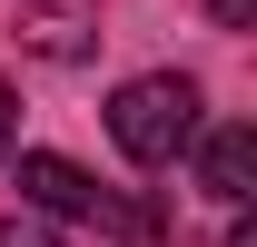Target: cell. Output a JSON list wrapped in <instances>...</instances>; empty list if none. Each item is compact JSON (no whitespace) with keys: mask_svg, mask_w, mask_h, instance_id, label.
Here are the masks:
<instances>
[{"mask_svg":"<svg viewBox=\"0 0 257 247\" xmlns=\"http://www.w3.org/2000/svg\"><path fill=\"white\" fill-rule=\"evenodd\" d=\"M109 139H119L128 168H178L198 149V79L178 69H149V79H128L109 99Z\"/></svg>","mask_w":257,"mask_h":247,"instance_id":"6da1fadb","label":"cell"},{"mask_svg":"<svg viewBox=\"0 0 257 247\" xmlns=\"http://www.w3.org/2000/svg\"><path fill=\"white\" fill-rule=\"evenodd\" d=\"M20 198L40 217H99V178L60 149H20Z\"/></svg>","mask_w":257,"mask_h":247,"instance_id":"7a4b0ae2","label":"cell"},{"mask_svg":"<svg viewBox=\"0 0 257 247\" xmlns=\"http://www.w3.org/2000/svg\"><path fill=\"white\" fill-rule=\"evenodd\" d=\"M198 178H208V198H218V208H247V198H257V129H208Z\"/></svg>","mask_w":257,"mask_h":247,"instance_id":"3957f363","label":"cell"},{"mask_svg":"<svg viewBox=\"0 0 257 247\" xmlns=\"http://www.w3.org/2000/svg\"><path fill=\"white\" fill-rule=\"evenodd\" d=\"M20 40H30L40 60H89L99 10H89V0H40V10H20Z\"/></svg>","mask_w":257,"mask_h":247,"instance_id":"277c9868","label":"cell"},{"mask_svg":"<svg viewBox=\"0 0 257 247\" xmlns=\"http://www.w3.org/2000/svg\"><path fill=\"white\" fill-rule=\"evenodd\" d=\"M0 247H60V237H50L40 217H0Z\"/></svg>","mask_w":257,"mask_h":247,"instance_id":"5b68a950","label":"cell"},{"mask_svg":"<svg viewBox=\"0 0 257 247\" xmlns=\"http://www.w3.org/2000/svg\"><path fill=\"white\" fill-rule=\"evenodd\" d=\"M20 149V99H10V79H0V158Z\"/></svg>","mask_w":257,"mask_h":247,"instance_id":"8992f818","label":"cell"},{"mask_svg":"<svg viewBox=\"0 0 257 247\" xmlns=\"http://www.w3.org/2000/svg\"><path fill=\"white\" fill-rule=\"evenodd\" d=\"M208 20H218V30H247V20H257V0H208Z\"/></svg>","mask_w":257,"mask_h":247,"instance_id":"52a82bcc","label":"cell"}]
</instances>
